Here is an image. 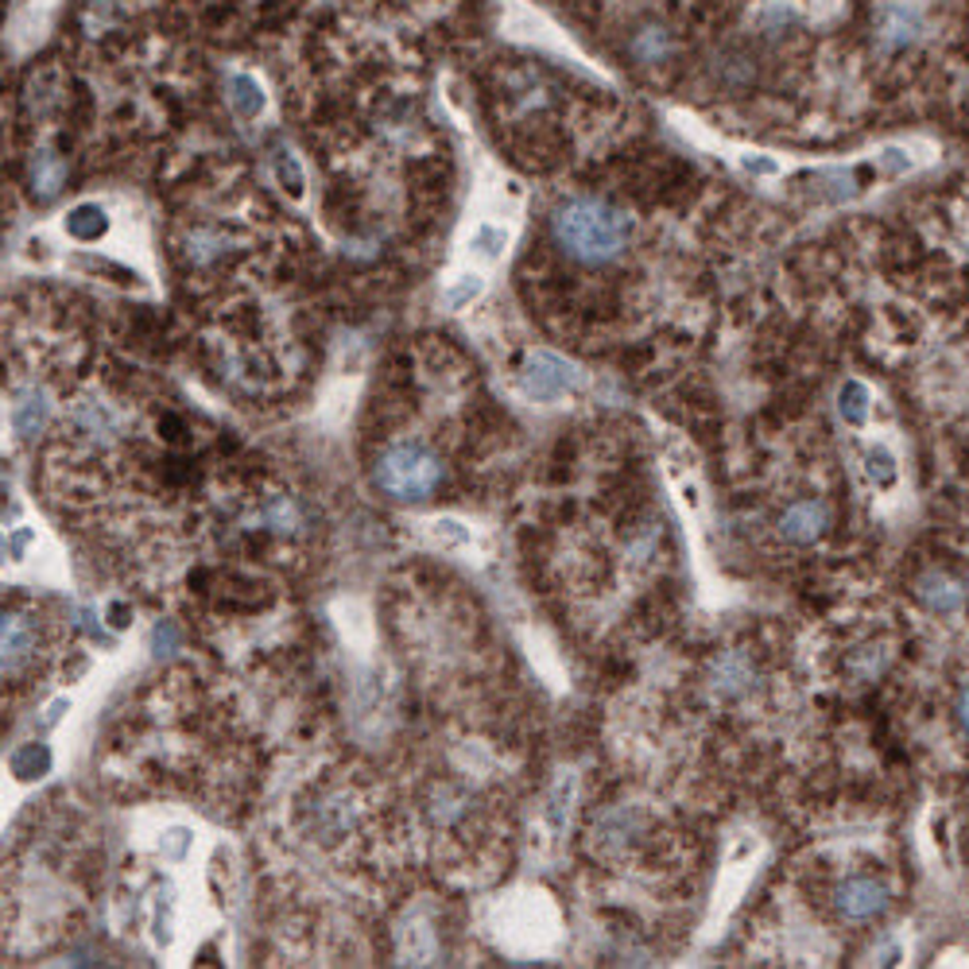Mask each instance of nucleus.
<instances>
[{
    "mask_svg": "<svg viewBox=\"0 0 969 969\" xmlns=\"http://www.w3.org/2000/svg\"><path fill=\"white\" fill-rule=\"evenodd\" d=\"M275 175H280V183L291 194H303V168H299V160L291 152H275Z\"/></svg>",
    "mask_w": 969,
    "mask_h": 969,
    "instance_id": "412c9836",
    "label": "nucleus"
},
{
    "mask_svg": "<svg viewBox=\"0 0 969 969\" xmlns=\"http://www.w3.org/2000/svg\"><path fill=\"white\" fill-rule=\"evenodd\" d=\"M826 527H830V508H826L822 501H795L791 508L784 512V519H779V535H784L787 543H795V547L815 543Z\"/></svg>",
    "mask_w": 969,
    "mask_h": 969,
    "instance_id": "423d86ee",
    "label": "nucleus"
},
{
    "mask_svg": "<svg viewBox=\"0 0 969 969\" xmlns=\"http://www.w3.org/2000/svg\"><path fill=\"white\" fill-rule=\"evenodd\" d=\"M8 764H12L16 779H39V776H47V771H51V748H47V745H23V748H16Z\"/></svg>",
    "mask_w": 969,
    "mask_h": 969,
    "instance_id": "2eb2a0df",
    "label": "nucleus"
},
{
    "mask_svg": "<svg viewBox=\"0 0 969 969\" xmlns=\"http://www.w3.org/2000/svg\"><path fill=\"white\" fill-rule=\"evenodd\" d=\"M36 539V532H31V527H20V532L12 535V539H8V555L12 558H23V551H28V543Z\"/></svg>",
    "mask_w": 969,
    "mask_h": 969,
    "instance_id": "b1692460",
    "label": "nucleus"
},
{
    "mask_svg": "<svg viewBox=\"0 0 969 969\" xmlns=\"http://www.w3.org/2000/svg\"><path fill=\"white\" fill-rule=\"evenodd\" d=\"M838 412L849 427H861V423L869 420V388H865L861 381H846L838 392Z\"/></svg>",
    "mask_w": 969,
    "mask_h": 969,
    "instance_id": "dca6fc26",
    "label": "nucleus"
},
{
    "mask_svg": "<svg viewBox=\"0 0 969 969\" xmlns=\"http://www.w3.org/2000/svg\"><path fill=\"white\" fill-rule=\"evenodd\" d=\"M714 690H721V695H737V690H745V683L753 679V667H748V659L740 656V652H729V656H721L718 664H714Z\"/></svg>",
    "mask_w": 969,
    "mask_h": 969,
    "instance_id": "ddd939ff",
    "label": "nucleus"
},
{
    "mask_svg": "<svg viewBox=\"0 0 969 969\" xmlns=\"http://www.w3.org/2000/svg\"><path fill=\"white\" fill-rule=\"evenodd\" d=\"M745 171H756V175H776V163H771V160H745Z\"/></svg>",
    "mask_w": 969,
    "mask_h": 969,
    "instance_id": "bb28decb",
    "label": "nucleus"
},
{
    "mask_svg": "<svg viewBox=\"0 0 969 969\" xmlns=\"http://www.w3.org/2000/svg\"><path fill=\"white\" fill-rule=\"evenodd\" d=\"M109 230V218L101 206H93V202H82V206H74L67 214V233L78 241H101Z\"/></svg>",
    "mask_w": 969,
    "mask_h": 969,
    "instance_id": "f8f14e48",
    "label": "nucleus"
},
{
    "mask_svg": "<svg viewBox=\"0 0 969 969\" xmlns=\"http://www.w3.org/2000/svg\"><path fill=\"white\" fill-rule=\"evenodd\" d=\"M672 51V36L664 28H640L633 39V54L640 62H659L664 54Z\"/></svg>",
    "mask_w": 969,
    "mask_h": 969,
    "instance_id": "f3484780",
    "label": "nucleus"
},
{
    "mask_svg": "<svg viewBox=\"0 0 969 969\" xmlns=\"http://www.w3.org/2000/svg\"><path fill=\"white\" fill-rule=\"evenodd\" d=\"M225 98H230L233 113L244 117V121L264 113V90H260V82L249 74H233L230 82H225Z\"/></svg>",
    "mask_w": 969,
    "mask_h": 969,
    "instance_id": "9b49d317",
    "label": "nucleus"
},
{
    "mask_svg": "<svg viewBox=\"0 0 969 969\" xmlns=\"http://www.w3.org/2000/svg\"><path fill=\"white\" fill-rule=\"evenodd\" d=\"M551 238L558 252L582 268H605L628 249L633 241V218L613 202L578 194L563 199L551 214Z\"/></svg>",
    "mask_w": 969,
    "mask_h": 969,
    "instance_id": "f257e3e1",
    "label": "nucleus"
},
{
    "mask_svg": "<svg viewBox=\"0 0 969 969\" xmlns=\"http://www.w3.org/2000/svg\"><path fill=\"white\" fill-rule=\"evenodd\" d=\"M865 466H869V477H872V482H877V485H885V488H888V485L896 482V458H892V454H888V451H880V446H877V451L865 454Z\"/></svg>",
    "mask_w": 969,
    "mask_h": 969,
    "instance_id": "aec40b11",
    "label": "nucleus"
},
{
    "mask_svg": "<svg viewBox=\"0 0 969 969\" xmlns=\"http://www.w3.org/2000/svg\"><path fill=\"white\" fill-rule=\"evenodd\" d=\"M74 427L85 431V435H93V438H109L117 431V415L109 412L105 404H93V400H85V404L74 407Z\"/></svg>",
    "mask_w": 969,
    "mask_h": 969,
    "instance_id": "4468645a",
    "label": "nucleus"
},
{
    "mask_svg": "<svg viewBox=\"0 0 969 969\" xmlns=\"http://www.w3.org/2000/svg\"><path fill=\"white\" fill-rule=\"evenodd\" d=\"M373 477L384 496L404 504H420L443 485V458L423 443H392L376 458Z\"/></svg>",
    "mask_w": 969,
    "mask_h": 969,
    "instance_id": "f03ea898",
    "label": "nucleus"
},
{
    "mask_svg": "<svg viewBox=\"0 0 969 969\" xmlns=\"http://www.w3.org/2000/svg\"><path fill=\"white\" fill-rule=\"evenodd\" d=\"M28 186L39 202L59 199V191L67 186V160L54 152H36L31 155V168H28Z\"/></svg>",
    "mask_w": 969,
    "mask_h": 969,
    "instance_id": "6e6552de",
    "label": "nucleus"
},
{
    "mask_svg": "<svg viewBox=\"0 0 969 969\" xmlns=\"http://www.w3.org/2000/svg\"><path fill=\"white\" fill-rule=\"evenodd\" d=\"M958 726H962V733L969 737V687L962 690V698H958Z\"/></svg>",
    "mask_w": 969,
    "mask_h": 969,
    "instance_id": "a878e982",
    "label": "nucleus"
},
{
    "mask_svg": "<svg viewBox=\"0 0 969 969\" xmlns=\"http://www.w3.org/2000/svg\"><path fill=\"white\" fill-rule=\"evenodd\" d=\"M927 31V16L916 0H885L877 8V47L880 51H904L916 47Z\"/></svg>",
    "mask_w": 969,
    "mask_h": 969,
    "instance_id": "7ed1b4c3",
    "label": "nucleus"
},
{
    "mask_svg": "<svg viewBox=\"0 0 969 969\" xmlns=\"http://www.w3.org/2000/svg\"><path fill=\"white\" fill-rule=\"evenodd\" d=\"M31 648H36V636H31V625L23 617H4V675H16L23 664H28Z\"/></svg>",
    "mask_w": 969,
    "mask_h": 969,
    "instance_id": "1a4fd4ad",
    "label": "nucleus"
},
{
    "mask_svg": "<svg viewBox=\"0 0 969 969\" xmlns=\"http://www.w3.org/2000/svg\"><path fill=\"white\" fill-rule=\"evenodd\" d=\"M186 846H191V834L186 830H171L168 838H163V854H168L171 861H179V857L186 854Z\"/></svg>",
    "mask_w": 969,
    "mask_h": 969,
    "instance_id": "5701e85b",
    "label": "nucleus"
},
{
    "mask_svg": "<svg viewBox=\"0 0 969 969\" xmlns=\"http://www.w3.org/2000/svg\"><path fill=\"white\" fill-rule=\"evenodd\" d=\"M477 291H482V280H477V275H462L458 287H454L451 295H446V306H466L470 299L477 295Z\"/></svg>",
    "mask_w": 969,
    "mask_h": 969,
    "instance_id": "4be33fe9",
    "label": "nucleus"
},
{
    "mask_svg": "<svg viewBox=\"0 0 969 969\" xmlns=\"http://www.w3.org/2000/svg\"><path fill=\"white\" fill-rule=\"evenodd\" d=\"M264 519H268V527H272V532L287 535V532H295V527H299V508L287 501V496H280V501L268 504Z\"/></svg>",
    "mask_w": 969,
    "mask_h": 969,
    "instance_id": "6ab92c4d",
    "label": "nucleus"
},
{
    "mask_svg": "<svg viewBox=\"0 0 969 969\" xmlns=\"http://www.w3.org/2000/svg\"><path fill=\"white\" fill-rule=\"evenodd\" d=\"M582 388L578 365L555 357V353H532L524 365V392L535 400H558L563 392Z\"/></svg>",
    "mask_w": 969,
    "mask_h": 969,
    "instance_id": "20e7f679",
    "label": "nucleus"
},
{
    "mask_svg": "<svg viewBox=\"0 0 969 969\" xmlns=\"http://www.w3.org/2000/svg\"><path fill=\"white\" fill-rule=\"evenodd\" d=\"M834 908H838L841 919L865 923V919L880 916L888 908V888L872 877H849L846 885L834 888Z\"/></svg>",
    "mask_w": 969,
    "mask_h": 969,
    "instance_id": "39448f33",
    "label": "nucleus"
},
{
    "mask_svg": "<svg viewBox=\"0 0 969 969\" xmlns=\"http://www.w3.org/2000/svg\"><path fill=\"white\" fill-rule=\"evenodd\" d=\"M222 244H225L222 233H202L199 230L191 241H186V260H191V264H210V260L222 252Z\"/></svg>",
    "mask_w": 969,
    "mask_h": 969,
    "instance_id": "a211bd4d",
    "label": "nucleus"
},
{
    "mask_svg": "<svg viewBox=\"0 0 969 969\" xmlns=\"http://www.w3.org/2000/svg\"><path fill=\"white\" fill-rule=\"evenodd\" d=\"M880 163H885L888 171H908V155L896 152V148H888V152L880 155Z\"/></svg>",
    "mask_w": 969,
    "mask_h": 969,
    "instance_id": "393cba45",
    "label": "nucleus"
},
{
    "mask_svg": "<svg viewBox=\"0 0 969 969\" xmlns=\"http://www.w3.org/2000/svg\"><path fill=\"white\" fill-rule=\"evenodd\" d=\"M163 644H168V648H171V644H175V628H171V625H160V628H155V648L163 652Z\"/></svg>",
    "mask_w": 969,
    "mask_h": 969,
    "instance_id": "cd10ccee",
    "label": "nucleus"
},
{
    "mask_svg": "<svg viewBox=\"0 0 969 969\" xmlns=\"http://www.w3.org/2000/svg\"><path fill=\"white\" fill-rule=\"evenodd\" d=\"M919 597H923L927 609H935V613H958L966 594L950 574H927V578L919 582Z\"/></svg>",
    "mask_w": 969,
    "mask_h": 969,
    "instance_id": "9d476101",
    "label": "nucleus"
},
{
    "mask_svg": "<svg viewBox=\"0 0 969 969\" xmlns=\"http://www.w3.org/2000/svg\"><path fill=\"white\" fill-rule=\"evenodd\" d=\"M51 392L43 388H23L20 396H16V407H12V427L20 438H36L39 431L47 427V420H51Z\"/></svg>",
    "mask_w": 969,
    "mask_h": 969,
    "instance_id": "0eeeda50",
    "label": "nucleus"
}]
</instances>
